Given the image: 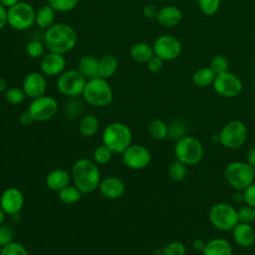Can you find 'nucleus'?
Here are the masks:
<instances>
[{"instance_id":"24","label":"nucleus","mask_w":255,"mask_h":255,"mask_svg":"<svg viewBox=\"0 0 255 255\" xmlns=\"http://www.w3.org/2000/svg\"><path fill=\"white\" fill-rule=\"evenodd\" d=\"M130 57L137 63H147L153 56V48L146 43H136L130 48Z\"/></svg>"},{"instance_id":"51","label":"nucleus","mask_w":255,"mask_h":255,"mask_svg":"<svg viewBox=\"0 0 255 255\" xmlns=\"http://www.w3.org/2000/svg\"><path fill=\"white\" fill-rule=\"evenodd\" d=\"M6 88H7V85H6L5 80L0 77V94L4 93L6 91Z\"/></svg>"},{"instance_id":"56","label":"nucleus","mask_w":255,"mask_h":255,"mask_svg":"<svg viewBox=\"0 0 255 255\" xmlns=\"http://www.w3.org/2000/svg\"><path fill=\"white\" fill-rule=\"evenodd\" d=\"M254 170H255V167H254Z\"/></svg>"},{"instance_id":"35","label":"nucleus","mask_w":255,"mask_h":255,"mask_svg":"<svg viewBox=\"0 0 255 255\" xmlns=\"http://www.w3.org/2000/svg\"><path fill=\"white\" fill-rule=\"evenodd\" d=\"M228 67H229L228 61L222 55L213 56L211 58V60H210L209 68L214 72L215 75H219V74H222L224 72H227L228 71Z\"/></svg>"},{"instance_id":"20","label":"nucleus","mask_w":255,"mask_h":255,"mask_svg":"<svg viewBox=\"0 0 255 255\" xmlns=\"http://www.w3.org/2000/svg\"><path fill=\"white\" fill-rule=\"evenodd\" d=\"M156 21L163 27H174L182 20V11L174 5H166L158 10Z\"/></svg>"},{"instance_id":"42","label":"nucleus","mask_w":255,"mask_h":255,"mask_svg":"<svg viewBox=\"0 0 255 255\" xmlns=\"http://www.w3.org/2000/svg\"><path fill=\"white\" fill-rule=\"evenodd\" d=\"M14 230L9 225L2 224L0 226V245L3 247L13 241Z\"/></svg>"},{"instance_id":"53","label":"nucleus","mask_w":255,"mask_h":255,"mask_svg":"<svg viewBox=\"0 0 255 255\" xmlns=\"http://www.w3.org/2000/svg\"><path fill=\"white\" fill-rule=\"evenodd\" d=\"M1 253H2V246L0 245V255H1Z\"/></svg>"},{"instance_id":"7","label":"nucleus","mask_w":255,"mask_h":255,"mask_svg":"<svg viewBox=\"0 0 255 255\" xmlns=\"http://www.w3.org/2000/svg\"><path fill=\"white\" fill-rule=\"evenodd\" d=\"M208 217L211 224L221 231H230L239 222L237 209L227 202H217L212 205Z\"/></svg>"},{"instance_id":"9","label":"nucleus","mask_w":255,"mask_h":255,"mask_svg":"<svg viewBox=\"0 0 255 255\" xmlns=\"http://www.w3.org/2000/svg\"><path fill=\"white\" fill-rule=\"evenodd\" d=\"M36 20L35 9L27 2L20 1L7 10V23L17 31L30 28Z\"/></svg>"},{"instance_id":"30","label":"nucleus","mask_w":255,"mask_h":255,"mask_svg":"<svg viewBox=\"0 0 255 255\" xmlns=\"http://www.w3.org/2000/svg\"><path fill=\"white\" fill-rule=\"evenodd\" d=\"M168 126L162 120H153L147 126L148 134L154 139H164L167 137Z\"/></svg>"},{"instance_id":"50","label":"nucleus","mask_w":255,"mask_h":255,"mask_svg":"<svg viewBox=\"0 0 255 255\" xmlns=\"http://www.w3.org/2000/svg\"><path fill=\"white\" fill-rule=\"evenodd\" d=\"M20 2V0H0V4L2 5V6H4L5 8L7 7V8H10V7H12V6H14L15 4H17V3H19Z\"/></svg>"},{"instance_id":"15","label":"nucleus","mask_w":255,"mask_h":255,"mask_svg":"<svg viewBox=\"0 0 255 255\" xmlns=\"http://www.w3.org/2000/svg\"><path fill=\"white\" fill-rule=\"evenodd\" d=\"M24 205V195L16 187L5 189L0 196V207L8 215H17Z\"/></svg>"},{"instance_id":"39","label":"nucleus","mask_w":255,"mask_h":255,"mask_svg":"<svg viewBox=\"0 0 255 255\" xmlns=\"http://www.w3.org/2000/svg\"><path fill=\"white\" fill-rule=\"evenodd\" d=\"M1 255H29L28 250L21 243L12 241L2 247Z\"/></svg>"},{"instance_id":"22","label":"nucleus","mask_w":255,"mask_h":255,"mask_svg":"<svg viewBox=\"0 0 255 255\" xmlns=\"http://www.w3.org/2000/svg\"><path fill=\"white\" fill-rule=\"evenodd\" d=\"M202 255H232V246L224 238H213L206 242Z\"/></svg>"},{"instance_id":"48","label":"nucleus","mask_w":255,"mask_h":255,"mask_svg":"<svg viewBox=\"0 0 255 255\" xmlns=\"http://www.w3.org/2000/svg\"><path fill=\"white\" fill-rule=\"evenodd\" d=\"M7 10L0 4V30L7 25Z\"/></svg>"},{"instance_id":"55","label":"nucleus","mask_w":255,"mask_h":255,"mask_svg":"<svg viewBox=\"0 0 255 255\" xmlns=\"http://www.w3.org/2000/svg\"><path fill=\"white\" fill-rule=\"evenodd\" d=\"M253 88H254V91H255V81H254V84H253Z\"/></svg>"},{"instance_id":"12","label":"nucleus","mask_w":255,"mask_h":255,"mask_svg":"<svg viewBox=\"0 0 255 255\" xmlns=\"http://www.w3.org/2000/svg\"><path fill=\"white\" fill-rule=\"evenodd\" d=\"M28 112L35 122H46L57 114L58 103L54 98L43 95L32 100Z\"/></svg>"},{"instance_id":"13","label":"nucleus","mask_w":255,"mask_h":255,"mask_svg":"<svg viewBox=\"0 0 255 255\" xmlns=\"http://www.w3.org/2000/svg\"><path fill=\"white\" fill-rule=\"evenodd\" d=\"M154 55L163 61L177 59L182 52V45L178 38L172 35L159 36L152 46Z\"/></svg>"},{"instance_id":"38","label":"nucleus","mask_w":255,"mask_h":255,"mask_svg":"<svg viewBox=\"0 0 255 255\" xmlns=\"http://www.w3.org/2000/svg\"><path fill=\"white\" fill-rule=\"evenodd\" d=\"M79 0H48V4L57 12H68L73 10Z\"/></svg>"},{"instance_id":"19","label":"nucleus","mask_w":255,"mask_h":255,"mask_svg":"<svg viewBox=\"0 0 255 255\" xmlns=\"http://www.w3.org/2000/svg\"><path fill=\"white\" fill-rule=\"evenodd\" d=\"M235 243L241 247H251L255 243V230L251 224L238 222L232 229Z\"/></svg>"},{"instance_id":"54","label":"nucleus","mask_w":255,"mask_h":255,"mask_svg":"<svg viewBox=\"0 0 255 255\" xmlns=\"http://www.w3.org/2000/svg\"><path fill=\"white\" fill-rule=\"evenodd\" d=\"M147 255H159V254H155V253H152V254H147Z\"/></svg>"},{"instance_id":"31","label":"nucleus","mask_w":255,"mask_h":255,"mask_svg":"<svg viewBox=\"0 0 255 255\" xmlns=\"http://www.w3.org/2000/svg\"><path fill=\"white\" fill-rule=\"evenodd\" d=\"M186 125L182 121H174L172 122L167 128V137L172 140H178L179 138L183 137L186 132Z\"/></svg>"},{"instance_id":"46","label":"nucleus","mask_w":255,"mask_h":255,"mask_svg":"<svg viewBox=\"0 0 255 255\" xmlns=\"http://www.w3.org/2000/svg\"><path fill=\"white\" fill-rule=\"evenodd\" d=\"M19 122L22 126H31L35 121L34 119L32 118L31 114L27 111V112H24L20 115L19 117Z\"/></svg>"},{"instance_id":"4","label":"nucleus","mask_w":255,"mask_h":255,"mask_svg":"<svg viewBox=\"0 0 255 255\" xmlns=\"http://www.w3.org/2000/svg\"><path fill=\"white\" fill-rule=\"evenodd\" d=\"M82 95L88 104L99 108L109 106L114 98L110 84L102 77L88 80Z\"/></svg>"},{"instance_id":"40","label":"nucleus","mask_w":255,"mask_h":255,"mask_svg":"<svg viewBox=\"0 0 255 255\" xmlns=\"http://www.w3.org/2000/svg\"><path fill=\"white\" fill-rule=\"evenodd\" d=\"M237 215L239 222L251 224L255 221V208L246 204L237 209Z\"/></svg>"},{"instance_id":"47","label":"nucleus","mask_w":255,"mask_h":255,"mask_svg":"<svg viewBox=\"0 0 255 255\" xmlns=\"http://www.w3.org/2000/svg\"><path fill=\"white\" fill-rule=\"evenodd\" d=\"M246 161L253 166V168L255 167V145L251 146L249 148V150L247 151L246 154Z\"/></svg>"},{"instance_id":"36","label":"nucleus","mask_w":255,"mask_h":255,"mask_svg":"<svg viewBox=\"0 0 255 255\" xmlns=\"http://www.w3.org/2000/svg\"><path fill=\"white\" fill-rule=\"evenodd\" d=\"M186 247L180 241H171L161 250L160 255H185Z\"/></svg>"},{"instance_id":"8","label":"nucleus","mask_w":255,"mask_h":255,"mask_svg":"<svg viewBox=\"0 0 255 255\" xmlns=\"http://www.w3.org/2000/svg\"><path fill=\"white\" fill-rule=\"evenodd\" d=\"M219 143L226 148L236 149L241 147L248 136L247 127L238 120L226 123L219 131Z\"/></svg>"},{"instance_id":"17","label":"nucleus","mask_w":255,"mask_h":255,"mask_svg":"<svg viewBox=\"0 0 255 255\" xmlns=\"http://www.w3.org/2000/svg\"><path fill=\"white\" fill-rule=\"evenodd\" d=\"M65 67H66V60L64 56L58 53H53V52H50L49 54L44 56L40 64V69L42 74L49 77L61 75L64 72Z\"/></svg>"},{"instance_id":"43","label":"nucleus","mask_w":255,"mask_h":255,"mask_svg":"<svg viewBox=\"0 0 255 255\" xmlns=\"http://www.w3.org/2000/svg\"><path fill=\"white\" fill-rule=\"evenodd\" d=\"M242 191V200L247 205H250L255 208V182L251 183Z\"/></svg>"},{"instance_id":"5","label":"nucleus","mask_w":255,"mask_h":255,"mask_svg":"<svg viewBox=\"0 0 255 255\" xmlns=\"http://www.w3.org/2000/svg\"><path fill=\"white\" fill-rule=\"evenodd\" d=\"M173 151L175 158L185 165H195L199 163L204 154L201 141L190 135H184L176 140Z\"/></svg>"},{"instance_id":"1","label":"nucleus","mask_w":255,"mask_h":255,"mask_svg":"<svg viewBox=\"0 0 255 255\" xmlns=\"http://www.w3.org/2000/svg\"><path fill=\"white\" fill-rule=\"evenodd\" d=\"M77 33L73 27L65 23L53 24L44 35L45 47L53 53L64 55L77 44Z\"/></svg>"},{"instance_id":"45","label":"nucleus","mask_w":255,"mask_h":255,"mask_svg":"<svg viewBox=\"0 0 255 255\" xmlns=\"http://www.w3.org/2000/svg\"><path fill=\"white\" fill-rule=\"evenodd\" d=\"M158 10L156 8L155 5L153 4H147L143 7L142 9V13L143 15L146 17V18H149V19H153V18H156L157 16V13H158Z\"/></svg>"},{"instance_id":"2","label":"nucleus","mask_w":255,"mask_h":255,"mask_svg":"<svg viewBox=\"0 0 255 255\" xmlns=\"http://www.w3.org/2000/svg\"><path fill=\"white\" fill-rule=\"evenodd\" d=\"M71 177L74 185L78 187L83 194L95 191L99 188L101 173L98 164L89 158H80L72 166Z\"/></svg>"},{"instance_id":"37","label":"nucleus","mask_w":255,"mask_h":255,"mask_svg":"<svg viewBox=\"0 0 255 255\" xmlns=\"http://www.w3.org/2000/svg\"><path fill=\"white\" fill-rule=\"evenodd\" d=\"M221 4V0H198V6L200 11L207 15L212 16L217 13Z\"/></svg>"},{"instance_id":"33","label":"nucleus","mask_w":255,"mask_h":255,"mask_svg":"<svg viewBox=\"0 0 255 255\" xmlns=\"http://www.w3.org/2000/svg\"><path fill=\"white\" fill-rule=\"evenodd\" d=\"M112 155L113 151L103 143L95 148L93 157L97 164H106L112 159Z\"/></svg>"},{"instance_id":"41","label":"nucleus","mask_w":255,"mask_h":255,"mask_svg":"<svg viewBox=\"0 0 255 255\" xmlns=\"http://www.w3.org/2000/svg\"><path fill=\"white\" fill-rule=\"evenodd\" d=\"M44 50H45V45L38 40H33L29 42L26 46V52L28 56L34 59H37L43 56Z\"/></svg>"},{"instance_id":"25","label":"nucleus","mask_w":255,"mask_h":255,"mask_svg":"<svg viewBox=\"0 0 255 255\" xmlns=\"http://www.w3.org/2000/svg\"><path fill=\"white\" fill-rule=\"evenodd\" d=\"M100 123L99 119L92 114L84 116L79 124V130L84 136H92L99 130Z\"/></svg>"},{"instance_id":"26","label":"nucleus","mask_w":255,"mask_h":255,"mask_svg":"<svg viewBox=\"0 0 255 255\" xmlns=\"http://www.w3.org/2000/svg\"><path fill=\"white\" fill-rule=\"evenodd\" d=\"M215 76L216 75L209 67H201L193 73L192 82L199 88H205L213 84Z\"/></svg>"},{"instance_id":"14","label":"nucleus","mask_w":255,"mask_h":255,"mask_svg":"<svg viewBox=\"0 0 255 255\" xmlns=\"http://www.w3.org/2000/svg\"><path fill=\"white\" fill-rule=\"evenodd\" d=\"M124 163L130 169L145 168L151 160L150 151L141 144H130L123 153Z\"/></svg>"},{"instance_id":"6","label":"nucleus","mask_w":255,"mask_h":255,"mask_svg":"<svg viewBox=\"0 0 255 255\" xmlns=\"http://www.w3.org/2000/svg\"><path fill=\"white\" fill-rule=\"evenodd\" d=\"M224 175L231 187L242 191L254 182L255 170L247 161H232L226 165Z\"/></svg>"},{"instance_id":"52","label":"nucleus","mask_w":255,"mask_h":255,"mask_svg":"<svg viewBox=\"0 0 255 255\" xmlns=\"http://www.w3.org/2000/svg\"><path fill=\"white\" fill-rule=\"evenodd\" d=\"M5 212L1 209V207H0V226L4 223V219H5Z\"/></svg>"},{"instance_id":"34","label":"nucleus","mask_w":255,"mask_h":255,"mask_svg":"<svg viewBox=\"0 0 255 255\" xmlns=\"http://www.w3.org/2000/svg\"><path fill=\"white\" fill-rule=\"evenodd\" d=\"M26 97L27 96L23 89H19L17 87H13L5 91V100L11 105H19L23 103Z\"/></svg>"},{"instance_id":"21","label":"nucleus","mask_w":255,"mask_h":255,"mask_svg":"<svg viewBox=\"0 0 255 255\" xmlns=\"http://www.w3.org/2000/svg\"><path fill=\"white\" fill-rule=\"evenodd\" d=\"M71 175L70 173L63 168H56L51 170L47 176H46V185L48 188L54 191H60L67 185H69L70 180H71Z\"/></svg>"},{"instance_id":"16","label":"nucleus","mask_w":255,"mask_h":255,"mask_svg":"<svg viewBox=\"0 0 255 255\" xmlns=\"http://www.w3.org/2000/svg\"><path fill=\"white\" fill-rule=\"evenodd\" d=\"M22 89L26 96L32 100L43 96L47 89V82L44 74L38 72L28 74L23 81Z\"/></svg>"},{"instance_id":"18","label":"nucleus","mask_w":255,"mask_h":255,"mask_svg":"<svg viewBox=\"0 0 255 255\" xmlns=\"http://www.w3.org/2000/svg\"><path fill=\"white\" fill-rule=\"evenodd\" d=\"M99 189L101 194L109 199H118L126 191L124 181L117 176H108L100 181Z\"/></svg>"},{"instance_id":"49","label":"nucleus","mask_w":255,"mask_h":255,"mask_svg":"<svg viewBox=\"0 0 255 255\" xmlns=\"http://www.w3.org/2000/svg\"><path fill=\"white\" fill-rule=\"evenodd\" d=\"M205 244H206L205 241H203V240L200 239V238H196V239H194L193 242H192V247H193V249H194L195 251L202 253V251H203V249H204V247H205Z\"/></svg>"},{"instance_id":"23","label":"nucleus","mask_w":255,"mask_h":255,"mask_svg":"<svg viewBox=\"0 0 255 255\" xmlns=\"http://www.w3.org/2000/svg\"><path fill=\"white\" fill-rule=\"evenodd\" d=\"M100 60L94 56H83L78 63V70L88 80L100 77L99 74Z\"/></svg>"},{"instance_id":"29","label":"nucleus","mask_w":255,"mask_h":255,"mask_svg":"<svg viewBox=\"0 0 255 255\" xmlns=\"http://www.w3.org/2000/svg\"><path fill=\"white\" fill-rule=\"evenodd\" d=\"M83 192L75 185H67L59 191V199L65 204H75L81 200Z\"/></svg>"},{"instance_id":"28","label":"nucleus","mask_w":255,"mask_h":255,"mask_svg":"<svg viewBox=\"0 0 255 255\" xmlns=\"http://www.w3.org/2000/svg\"><path fill=\"white\" fill-rule=\"evenodd\" d=\"M118 69V59L113 55H105L100 60L99 74L104 79H109L115 75Z\"/></svg>"},{"instance_id":"11","label":"nucleus","mask_w":255,"mask_h":255,"mask_svg":"<svg viewBox=\"0 0 255 255\" xmlns=\"http://www.w3.org/2000/svg\"><path fill=\"white\" fill-rule=\"evenodd\" d=\"M212 87L215 93L223 98H235L241 94L243 89L241 80L229 71L216 75Z\"/></svg>"},{"instance_id":"44","label":"nucleus","mask_w":255,"mask_h":255,"mask_svg":"<svg viewBox=\"0 0 255 255\" xmlns=\"http://www.w3.org/2000/svg\"><path fill=\"white\" fill-rule=\"evenodd\" d=\"M163 60L160 59L159 57L157 56H153L147 63H146V66H147V69L149 72L151 73H158L162 67H163Z\"/></svg>"},{"instance_id":"3","label":"nucleus","mask_w":255,"mask_h":255,"mask_svg":"<svg viewBox=\"0 0 255 255\" xmlns=\"http://www.w3.org/2000/svg\"><path fill=\"white\" fill-rule=\"evenodd\" d=\"M102 138L113 153H123L131 144L132 132L126 124L115 122L105 128Z\"/></svg>"},{"instance_id":"10","label":"nucleus","mask_w":255,"mask_h":255,"mask_svg":"<svg viewBox=\"0 0 255 255\" xmlns=\"http://www.w3.org/2000/svg\"><path fill=\"white\" fill-rule=\"evenodd\" d=\"M86 83L87 79L79 70H68L59 75L57 89L64 96L74 98L83 94Z\"/></svg>"},{"instance_id":"27","label":"nucleus","mask_w":255,"mask_h":255,"mask_svg":"<svg viewBox=\"0 0 255 255\" xmlns=\"http://www.w3.org/2000/svg\"><path fill=\"white\" fill-rule=\"evenodd\" d=\"M55 10L48 4L40 7L36 12V24L43 29L50 28L55 19Z\"/></svg>"},{"instance_id":"32","label":"nucleus","mask_w":255,"mask_h":255,"mask_svg":"<svg viewBox=\"0 0 255 255\" xmlns=\"http://www.w3.org/2000/svg\"><path fill=\"white\" fill-rule=\"evenodd\" d=\"M184 163H182L179 160H174L173 162H171V164L168 167V175L169 177L174 180V181H181L185 178L186 173H187V169Z\"/></svg>"}]
</instances>
